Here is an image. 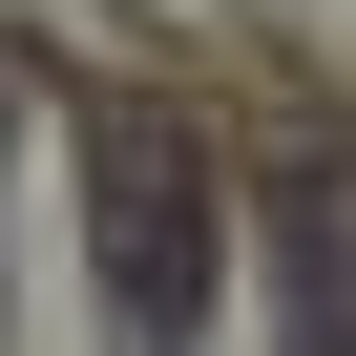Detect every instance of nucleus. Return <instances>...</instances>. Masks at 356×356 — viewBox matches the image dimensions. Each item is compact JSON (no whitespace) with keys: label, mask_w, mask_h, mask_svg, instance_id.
Returning a JSON list of instances; mask_svg holds the SVG:
<instances>
[{"label":"nucleus","mask_w":356,"mask_h":356,"mask_svg":"<svg viewBox=\"0 0 356 356\" xmlns=\"http://www.w3.org/2000/svg\"><path fill=\"white\" fill-rule=\"evenodd\" d=\"M84 210H105V314L147 356H189L210 335V168H189V126H105L84 147Z\"/></svg>","instance_id":"nucleus-1"}]
</instances>
